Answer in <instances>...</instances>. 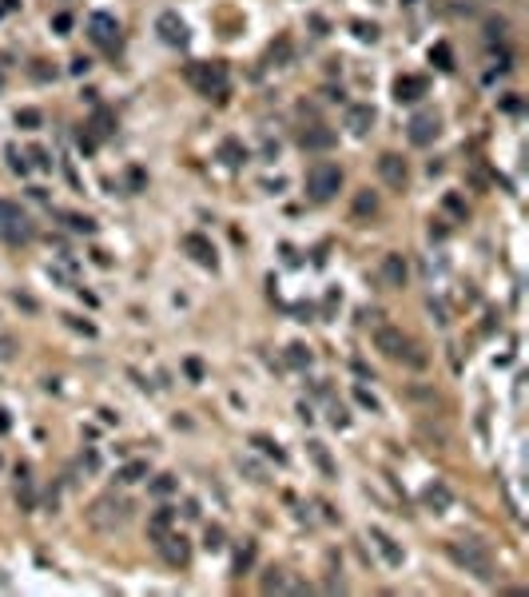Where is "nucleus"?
Instances as JSON below:
<instances>
[{"label":"nucleus","instance_id":"1","mask_svg":"<svg viewBox=\"0 0 529 597\" xmlns=\"http://www.w3.org/2000/svg\"><path fill=\"white\" fill-rule=\"evenodd\" d=\"M446 558L458 565V569H465V573H474V578H481V581H494V578H497L490 549L481 546V542H474V538H458V542H446Z\"/></svg>","mask_w":529,"mask_h":597},{"label":"nucleus","instance_id":"2","mask_svg":"<svg viewBox=\"0 0 529 597\" xmlns=\"http://www.w3.org/2000/svg\"><path fill=\"white\" fill-rule=\"evenodd\" d=\"M374 347H378L386 358H394V362H410V367H422V362H426V358L418 355V347L410 342V335H406L402 327L378 323V327H374Z\"/></svg>","mask_w":529,"mask_h":597},{"label":"nucleus","instance_id":"3","mask_svg":"<svg viewBox=\"0 0 529 597\" xmlns=\"http://www.w3.org/2000/svg\"><path fill=\"white\" fill-rule=\"evenodd\" d=\"M338 187H342V167H338V163H331V160L310 163V172H306V195H310L315 203L335 199Z\"/></svg>","mask_w":529,"mask_h":597},{"label":"nucleus","instance_id":"4","mask_svg":"<svg viewBox=\"0 0 529 597\" xmlns=\"http://www.w3.org/2000/svg\"><path fill=\"white\" fill-rule=\"evenodd\" d=\"M187 84H192L199 96H223L227 92V68L223 64H187Z\"/></svg>","mask_w":529,"mask_h":597},{"label":"nucleus","instance_id":"5","mask_svg":"<svg viewBox=\"0 0 529 597\" xmlns=\"http://www.w3.org/2000/svg\"><path fill=\"white\" fill-rule=\"evenodd\" d=\"M128 502H120V498H96L92 502V510H88V522L96 526V530H115V526H124L128 522Z\"/></svg>","mask_w":529,"mask_h":597},{"label":"nucleus","instance_id":"6","mask_svg":"<svg viewBox=\"0 0 529 597\" xmlns=\"http://www.w3.org/2000/svg\"><path fill=\"white\" fill-rule=\"evenodd\" d=\"M438 131H442V120L434 112H418V116H410V124H406V136H410V144H418V147L434 144Z\"/></svg>","mask_w":529,"mask_h":597},{"label":"nucleus","instance_id":"7","mask_svg":"<svg viewBox=\"0 0 529 597\" xmlns=\"http://www.w3.org/2000/svg\"><path fill=\"white\" fill-rule=\"evenodd\" d=\"M88 36L96 40L100 48H115L120 44V20L108 17V12H92L88 17Z\"/></svg>","mask_w":529,"mask_h":597},{"label":"nucleus","instance_id":"8","mask_svg":"<svg viewBox=\"0 0 529 597\" xmlns=\"http://www.w3.org/2000/svg\"><path fill=\"white\" fill-rule=\"evenodd\" d=\"M0 231H4L8 239H28V235H33L24 211H20L17 203H8V199H0Z\"/></svg>","mask_w":529,"mask_h":597},{"label":"nucleus","instance_id":"9","mask_svg":"<svg viewBox=\"0 0 529 597\" xmlns=\"http://www.w3.org/2000/svg\"><path fill=\"white\" fill-rule=\"evenodd\" d=\"M378 176H382V183H390V187H406L410 183V167H406V160L402 156H394V151H386V156H378Z\"/></svg>","mask_w":529,"mask_h":597},{"label":"nucleus","instance_id":"10","mask_svg":"<svg viewBox=\"0 0 529 597\" xmlns=\"http://www.w3.org/2000/svg\"><path fill=\"white\" fill-rule=\"evenodd\" d=\"M156 546H160V553H163V562H167V565H187V562H192V546H187V538H183V533L167 530Z\"/></svg>","mask_w":529,"mask_h":597},{"label":"nucleus","instance_id":"11","mask_svg":"<svg viewBox=\"0 0 529 597\" xmlns=\"http://www.w3.org/2000/svg\"><path fill=\"white\" fill-rule=\"evenodd\" d=\"M378 275H382V283H386V287H406V279H410L406 255H398V251H386L382 263H378Z\"/></svg>","mask_w":529,"mask_h":597},{"label":"nucleus","instance_id":"12","mask_svg":"<svg viewBox=\"0 0 529 597\" xmlns=\"http://www.w3.org/2000/svg\"><path fill=\"white\" fill-rule=\"evenodd\" d=\"M335 144H338V131L335 128H322V124H315V128H303V131H299V147H303V151H331Z\"/></svg>","mask_w":529,"mask_h":597},{"label":"nucleus","instance_id":"13","mask_svg":"<svg viewBox=\"0 0 529 597\" xmlns=\"http://www.w3.org/2000/svg\"><path fill=\"white\" fill-rule=\"evenodd\" d=\"M156 33H160L167 44H187V24L179 20V12H160V20H156Z\"/></svg>","mask_w":529,"mask_h":597},{"label":"nucleus","instance_id":"14","mask_svg":"<svg viewBox=\"0 0 529 597\" xmlns=\"http://www.w3.org/2000/svg\"><path fill=\"white\" fill-rule=\"evenodd\" d=\"M183 251H187L195 263H203V267H215V247H211L207 235H199V231L183 235Z\"/></svg>","mask_w":529,"mask_h":597},{"label":"nucleus","instance_id":"15","mask_svg":"<svg viewBox=\"0 0 529 597\" xmlns=\"http://www.w3.org/2000/svg\"><path fill=\"white\" fill-rule=\"evenodd\" d=\"M426 96V76H398L394 80V100L398 104H414Z\"/></svg>","mask_w":529,"mask_h":597},{"label":"nucleus","instance_id":"16","mask_svg":"<svg viewBox=\"0 0 529 597\" xmlns=\"http://www.w3.org/2000/svg\"><path fill=\"white\" fill-rule=\"evenodd\" d=\"M370 124H374V108H370V104H351V108H346V128H351L354 136H366Z\"/></svg>","mask_w":529,"mask_h":597},{"label":"nucleus","instance_id":"17","mask_svg":"<svg viewBox=\"0 0 529 597\" xmlns=\"http://www.w3.org/2000/svg\"><path fill=\"white\" fill-rule=\"evenodd\" d=\"M370 542L378 546V553H382L390 565H402V546H398V542H394V538H390L386 530H378V526H374V530H370Z\"/></svg>","mask_w":529,"mask_h":597},{"label":"nucleus","instance_id":"18","mask_svg":"<svg viewBox=\"0 0 529 597\" xmlns=\"http://www.w3.org/2000/svg\"><path fill=\"white\" fill-rule=\"evenodd\" d=\"M88 128H92V136H96V140H108V136H115V112H112V108H96Z\"/></svg>","mask_w":529,"mask_h":597},{"label":"nucleus","instance_id":"19","mask_svg":"<svg viewBox=\"0 0 529 597\" xmlns=\"http://www.w3.org/2000/svg\"><path fill=\"white\" fill-rule=\"evenodd\" d=\"M171 522H176V510H171V506H160V510L151 514V522H147V533H151V542H160L163 533L171 530Z\"/></svg>","mask_w":529,"mask_h":597},{"label":"nucleus","instance_id":"20","mask_svg":"<svg viewBox=\"0 0 529 597\" xmlns=\"http://www.w3.org/2000/svg\"><path fill=\"white\" fill-rule=\"evenodd\" d=\"M374 215H378V195L370 187H362L354 195V219H374Z\"/></svg>","mask_w":529,"mask_h":597},{"label":"nucleus","instance_id":"21","mask_svg":"<svg viewBox=\"0 0 529 597\" xmlns=\"http://www.w3.org/2000/svg\"><path fill=\"white\" fill-rule=\"evenodd\" d=\"M306 450H310V458H315V466L322 470V478H338V466H335V458L326 454V446H322V442H310Z\"/></svg>","mask_w":529,"mask_h":597},{"label":"nucleus","instance_id":"22","mask_svg":"<svg viewBox=\"0 0 529 597\" xmlns=\"http://www.w3.org/2000/svg\"><path fill=\"white\" fill-rule=\"evenodd\" d=\"M115 478H120L124 486L140 482V478H147V462H144V458H136V462H124V466L115 470Z\"/></svg>","mask_w":529,"mask_h":597},{"label":"nucleus","instance_id":"23","mask_svg":"<svg viewBox=\"0 0 529 597\" xmlns=\"http://www.w3.org/2000/svg\"><path fill=\"white\" fill-rule=\"evenodd\" d=\"M219 160H223L227 167H239V163L247 160V147H243L239 140H223V147H219Z\"/></svg>","mask_w":529,"mask_h":597},{"label":"nucleus","instance_id":"24","mask_svg":"<svg viewBox=\"0 0 529 597\" xmlns=\"http://www.w3.org/2000/svg\"><path fill=\"white\" fill-rule=\"evenodd\" d=\"M251 446H259V450L267 454V458H275V462H287V454L279 450V442H271L267 434H255V438H251Z\"/></svg>","mask_w":529,"mask_h":597},{"label":"nucleus","instance_id":"25","mask_svg":"<svg viewBox=\"0 0 529 597\" xmlns=\"http://www.w3.org/2000/svg\"><path fill=\"white\" fill-rule=\"evenodd\" d=\"M40 124H44V116L36 112V108H20V112H17V128H24V131H36Z\"/></svg>","mask_w":529,"mask_h":597},{"label":"nucleus","instance_id":"26","mask_svg":"<svg viewBox=\"0 0 529 597\" xmlns=\"http://www.w3.org/2000/svg\"><path fill=\"white\" fill-rule=\"evenodd\" d=\"M176 478H171V474H160V478H151V486H147V490H151V494H156V498H167V494H176Z\"/></svg>","mask_w":529,"mask_h":597},{"label":"nucleus","instance_id":"27","mask_svg":"<svg viewBox=\"0 0 529 597\" xmlns=\"http://www.w3.org/2000/svg\"><path fill=\"white\" fill-rule=\"evenodd\" d=\"M203 546H207L211 553H215V549H223V546H227L223 526H207V530H203Z\"/></svg>","mask_w":529,"mask_h":597},{"label":"nucleus","instance_id":"28","mask_svg":"<svg viewBox=\"0 0 529 597\" xmlns=\"http://www.w3.org/2000/svg\"><path fill=\"white\" fill-rule=\"evenodd\" d=\"M287 362H290V367H310V351H306L303 342H290V347H287Z\"/></svg>","mask_w":529,"mask_h":597},{"label":"nucleus","instance_id":"29","mask_svg":"<svg viewBox=\"0 0 529 597\" xmlns=\"http://www.w3.org/2000/svg\"><path fill=\"white\" fill-rule=\"evenodd\" d=\"M426 502H430L434 510H446V506H449V490H446V486H430V490H426Z\"/></svg>","mask_w":529,"mask_h":597},{"label":"nucleus","instance_id":"30","mask_svg":"<svg viewBox=\"0 0 529 597\" xmlns=\"http://www.w3.org/2000/svg\"><path fill=\"white\" fill-rule=\"evenodd\" d=\"M251 562H255V542H247V546L239 549V558H235V573H247Z\"/></svg>","mask_w":529,"mask_h":597},{"label":"nucleus","instance_id":"31","mask_svg":"<svg viewBox=\"0 0 529 597\" xmlns=\"http://www.w3.org/2000/svg\"><path fill=\"white\" fill-rule=\"evenodd\" d=\"M351 28H354V36H358V40H370V44L378 40V24H366V20H354Z\"/></svg>","mask_w":529,"mask_h":597},{"label":"nucleus","instance_id":"32","mask_svg":"<svg viewBox=\"0 0 529 597\" xmlns=\"http://www.w3.org/2000/svg\"><path fill=\"white\" fill-rule=\"evenodd\" d=\"M271 589H287L283 569H267V578H263V594H271Z\"/></svg>","mask_w":529,"mask_h":597},{"label":"nucleus","instance_id":"33","mask_svg":"<svg viewBox=\"0 0 529 597\" xmlns=\"http://www.w3.org/2000/svg\"><path fill=\"white\" fill-rule=\"evenodd\" d=\"M430 60H434L438 68H442V72H449V68H454V56H449V48H446V44H438V48H430Z\"/></svg>","mask_w":529,"mask_h":597},{"label":"nucleus","instance_id":"34","mask_svg":"<svg viewBox=\"0 0 529 597\" xmlns=\"http://www.w3.org/2000/svg\"><path fill=\"white\" fill-rule=\"evenodd\" d=\"M64 219H68V227H72V231H84V235H92V231H96V223H92L88 215H64Z\"/></svg>","mask_w":529,"mask_h":597},{"label":"nucleus","instance_id":"35","mask_svg":"<svg viewBox=\"0 0 529 597\" xmlns=\"http://www.w3.org/2000/svg\"><path fill=\"white\" fill-rule=\"evenodd\" d=\"M76 147H80L84 156H92V151H96V147H100V140H96V136H92V131H88V128H84L80 136H76Z\"/></svg>","mask_w":529,"mask_h":597},{"label":"nucleus","instance_id":"36","mask_svg":"<svg viewBox=\"0 0 529 597\" xmlns=\"http://www.w3.org/2000/svg\"><path fill=\"white\" fill-rule=\"evenodd\" d=\"M442 208H446L449 215H458V219H465V203H462V195H454V192H449L446 199H442Z\"/></svg>","mask_w":529,"mask_h":597},{"label":"nucleus","instance_id":"37","mask_svg":"<svg viewBox=\"0 0 529 597\" xmlns=\"http://www.w3.org/2000/svg\"><path fill=\"white\" fill-rule=\"evenodd\" d=\"M354 398H358V406H366V410H378V398H374L366 387H354Z\"/></svg>","mask_w":529,"mask_h":597},{"label":"nucleus","instance_id":"38","mask_svg":"<svg viewBox=\"0 0 529 597\" xmlns=\"http://www.w3.org/2000/svg\"><path fill=\"white\" fill-rule=\"evenodd\" d=\"M8 163H12V172H17V176H28V163H24V156H20L17 147H8Z\"/></svg>","mask_w":529,"mask_h":597},{"label":"nucleus","instance_id":"39","mask_svg":"<svg viewBox=\"0 0 529 597\" xmlns=\"http://www.w3.org/2000/svg\"><path fill=\"white\" fill-rule=\"evenodd\" d=\"M33 160H36L40 172H52V160H48V151H44V147H33Z\"/></svg>","mask_w":529,"mask_h":597},{"label":"nucleus","instance_id":"40","mask_svg":"<svg viewBox=\"0 0 529 597\" xmlns=\"http://www.w3.org/2000/svg\"><path fill=\"white\" fill-rule=\"evenodd\" d=\"M52 28H56V33L64 36L68 28H72V17H68V12H56V17H52Z\"/></svg>","mask_w":529,"mask_h":597},{"label":"nucleus","instance_id":"41","mask_svg":"<svg viewBox=\"0 0 529 597\" xmlns=\"http://www.w3.org/2000/svg\"><path fill=\"white\" fill-rule=\"evenodd\" d=\"M128 183H131V192H144V172H140V167H128Z\"/></svg>","mask_w":529,"mask_h":597},{"label":"nucleus","instance_id":"42","mask_svg":"<svg viewBox=\"0 0 529 597\" xmlns=\"http://www.w3.org/2000/svg\"><path fill=\"white\" fill-rule=\"evenodd\" d=\"M183 367H187V374H192L195 383H199V378H203V362H199V358H187V362H183Z\"/></svg>","mask_w":529,"mask_h":597},{"label":"nucleus","instance_id":"43","mask_svg":"<svg viewBox=\"0 0 529 597\" xmlns=\"http://www.w3.org/2000/svg\"><path fill=\"white\" fill-rule=\"evenodd\" d=\"M0 466H4V458H0Z\"/></svg>","mask_w":529,"mask_h":597}]
</instances>
